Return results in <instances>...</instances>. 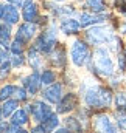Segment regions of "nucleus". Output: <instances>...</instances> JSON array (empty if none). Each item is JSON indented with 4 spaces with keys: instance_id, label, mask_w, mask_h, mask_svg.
I'll return each instance as SVG.
<instances>
[{
    "instance_id": "nucleus-13",
    "label": "nucleus",
    "mask_w": 126,
    "mask_h": 133,
    "mask_svg": "<svg viewBox=\"0 0 126 133\" xmlns=\"http://www.w3.org/2000/svg\"><path fill=\"white\" fill-rule=\"evenodd\" d=\"M101 22H103V17L92 16V14H87V12H83V14L79 16V23H81V26H89V25L101 23Z\"/></svg>"
},
{
    "instance_id": "nucleus-22",
    "label": "nucleus",
    "mask_w": 126,
    "mask_h": 133,
    "mask_svg": "<svg viewBox=\"0 0 126 133\" xmlns=\"http://www.w3.org/2000/svg\"><path fill=\"white\" fill-rule=\"evenodd\" d=\"M115 105L118 110L126 111V93H118L115 96Z\"/></svg>"
},
{
    "instance_id": "nucleus-36",
    "label": "nucleus",
    "mask_w": 126,
    "mask_h": 133,
    "mask_svg": "<svg viewBox=\"0 0 126 133\" xmlns=\"http://www.w3.org/2000/svg\"><path fill=\"white\" fill-rule=\"evenodd\" d=\"M3 12H5V6L0 3V17H3Z\"/></svg>"
},
{
    "instance_id": "nucleus-41",
    "label": "nucleus",
    "mask_w": 126,
    "mask_h": 133,
    "mask_svg": "<svg viewBox=\"0 0 126 133\" xmlns=\"http://www.w3.org/2000/svg\"><path fill=\"white\" fill-rule=\"evenodd\" d=\"M2 115H3V113H0V116H2Z\"/></svg>"
},
{
    "instance_id": "nucleus-34",
    "label": "nucleus",
    "mask_w": 126,
    "mask_h": 133,
    "mask_svg": "<svg viewBox=\"0 0 126 133\" xmlns=\"http://www.w3.org/2000/svg\"><path fill=\"white\" fill-rule=\"evenodd\" d=\"M6 130H8V124H5V122H0V132L5 133Z\"/></svg>"
},
{
    "instance_id": "nucleus-25",
    "label": "nucleus",
    "mask_w": 126,
    "mask_h": 133,
    "mask_svg": "<svg viewBox=\"0 0 126 133\" xmlns=\"http://www.w3.org/2000/svg\"><path fill=\"white\" fill-rule=\"evenodd\" d=\"M67 127H68V130H73L75 133H81V127L76 124L75 118H68L67 119Z\"/></svg>"
},
{
    "instance_id": "nucleus-2",
    "label": "nucleus",
    "mask_w": 126,
    "mask_h": 133,
    "mask_svg": "<svg viewBox=\"0 0 126 133\" xmlns=\"http://www.w3.org/2000/svg\"><path fill=\"white\" fill-rule=\"evenodd\" d=\"M95 68L101 76H112L114 73V62L106 48H96L94 53Z\"/></svg>"
},
{
    "instance_id": "nucleus-18",
    "label": "nucleus",
    "mask_w": 126,
    "mask_h": 133,
    "mask_svg": "<svg viewBox=\"0 0 126 133\" xmlns=\"http://www.w3.org/2000/svg\"><path fill=\"white\" fill-rule=\"evenodd\" d=\"M58 125H59V119H58L56 115H50V116L44 121V127H45L47 130H55Z\"/></svg>"
},
{
    "instance_id": "nucleus-15",
    "label": "nucleus",
    "mask_w": 126,
    "mask_h": 133,
    "mask_svg": "<svg viewBox=\"0 0 126 133\" xmlns=\"http://www.w3.org/2000/svg\"><path fill=\"white\" fill-rule=\"evenodd\" d=\"M28 122V116L25 110H16L13 115V124L14 125H24Z\"/></svg>"
},
{
    "instance_id": "nucleus-30",
    "label": "nucleus",
    "mask_w": 126,
    "mask_h": 133,
    "mask_svg": "<svg viewBox=\"0 0 126 133\" xmlns=\"http://www.w3.org/2000/svg\"><path fill=\"white\" fill-rule=\"evenodd\" d=\"M24 64V57L20 56V54H16V57H14V61H13V65L14 66H20Z\"/></svg>"
},
{
    "instance_id": "nucleus-24",
    "label": "nucleus",
    "mask_w": 126,
    "mask_h": 133,
    "mask_svg": "<svg viewBox=\"0 0 126 133\" xmlns=\"http://www.w3.org/2000/svg\"><path fill=\"white\" fill-rule=\"evenodd\" d=\"M87 5L94 9L95 12H100L104 9V5H103V0H87Z\"/></svg>"
},
{
    "instance_id": "nucleus-31",
    "label": "nucleus",
    "mask_w": 126,
    "mask_h": 133,
    "mask_svg": "<svg viewBox=\"0 0 126 133\" xmlns=\"http://www.w3.org/2000/svg\"><path fill=\"white\" fill-rule=\"evenodd\" d=\"M31 133H47V129L44 127V124H42V125H36L31 130Z\"/></svg>"
},
{
    "instance_id": "nucleus-20",
    "label": "nucleus",
    "mask_w": 126,
    "mask_h": 133,
    "mask_svg": "<svg viewBox=\"0 0 126 133\" xmlns=\"http://www.w3.org/2000/svg\"><path fill=\"white\" fill-rule=\"evenodd\" d=\"M28 57H30V64H31L33 68H39V66H41L42 61H41V57H39V54H37L36 50H31V51L28 53Z\"/></svg>"
},
{
    "instance_id": "nucleus-9",
    "label": "nucleus",
    "mask_w": 126,
    "mask_h": 133,
    "mask_svg": "<svg viewBox=\"0 0 126 133\" xmlns=\"http://www.w3.org/2000/svg\"><path fill=\"white\" fill-rule=\"evenodd\" d=\"M61 91H62V88L59 84H51L48 88L44 90V98L51 104H56L61 101Z\"/></svg>"
},
{
    "instance_id": "nucleus-8",
    "label": "nucleus",
    "mask_w": 126,
    "mask_h": 133,
    "mask_svg": "<svg viewBox=\"0 0 126 133\" xmlns=\"http://www.w3.org/2000/svg\"><path fill=\"white\" fill-rule=\"evenodd\" d=\"M34 33H36V25H33L31 22H27V23L19 26V30H17V40L19 42H27V40H30L34 36Z\"/></svg>"
},
{
    "instance_id": "nucleus-16",
    "label": "nucleus",
    "mask_w": 126,
    "mask_h": 133,
    "mask_svg": "<svg viewBox=\"0 0 126 133\" xmlns=\"http://www.w3.org/2000/svg\"><path fill=\"white\" fill-rule=\"evenodd\" d=\"M24 19L27 20V22H33L34 19H36V16H37V9H36V6L33 5V3H27L25 5V8H24Z\"/></svg>"
},
{
    "instance_id": "nucleus-5",
    "label": "nucleus",
    "mask_w": 126,
    "mask_h": 133,
    "mask_svg": "<svg viewBox=\"0 0 126 133\" xmlns=\"http://www.w3.org/2000/svg\"><path fill=\"white\" fill-rule=\"evenodd\" d=\"M94 127L98 133H118L117 132V127L111 121V118L106 116V115L95 116L94 118Z\"/></svg>"
},
{
    "instance_id": "nucleus-27",
    "label": "nucleus",
    "mask_w": 126,
    "mask_h": 133,
    "mask_svg": "<svg viewBox=\"0 0 126 133\" xmlns=\"http://www.w3.org/2000/svg\"><path fill=\"white\" fill-rule=\"evenodd\" d=\"M14 96H16L19 101H24L25 98H27V91H25L24 88H16V91H14Z\"/></svg>"
},
{
    "instance_id": "nucleus-38",
    "label": "nucleus",
    "mask_w": 126,
    "mask_h": 133,
    "mask_svg": "<svg viewBox=\"0 0 126 133\" xmlns=\"http://www.w3.org/2000/svg\"><path fill=\"white\" fill-rule=\"evenodd\" d=\"M55 133H68L67 130H58V132H55Z\"/></svg>"
},
{
    "instance_id": "nucleus-10",
    "label": "nucleus",
    "mask_w": 126,
    "mask_h": 133,
    "mask_svg": "<svg viewBox=\"0 0 126 133\" xmlns=\"http://www.w3.org/2000/svg\"><path fill=\"white\" fill-rule=\"evenodd\" d=\"M3 19H5V22H8L9 25L17 23V22H19V11L16 9V6L6 5V6H5V12H3Z\"/></svg>"
},
{
    "instance_id": "nucleus-4",
    "label": "nucleus",
    "mask_w": 126,
    "mask_h": 133,
    "mask_svg": "<svg viewBox=\"0 0 126 133\" xmlns=\"http://www.w3.org/2000/svg\"><path fill=\"white\" fill-rule=\"evenodd\" d=\"M70 57H72V62L76 66H83L86 64V61L89 59L87 46L81 40H75L72 43V48H70Z\"/></svg>"
},
{
    "instance_id": "nucleus-39",
    "label": "nucleus",
    "mask_w": 126,
    "mask_h": 133,
    "mask_svg": "<svg viewBox=\"0 0 126 133\" xmlns=\"http://www.w3.org/2000/svg\"><path fill=\"white\" fill-rule=\"evenodd\" d=\"M56 2H64V0H56Z\"/></svg>"
},
{
    "instance_id": "nucleus-33",
    "label": "nucleus",
    "mask_w": 126,
    "mask_h": 133,
    "mask_svg": "<svg viewBox=\"0 0 126 133\" xmlns=\"http://www.w3.org/2000/svg\"><path fill=\"white\" fill-rule=\"evenodd\" d=\"M6 57H8V54H6V51H5V50H2V51H0V64H3V62H6Z\"/></svg>"
},
{
    "instance_id": "nucleus-37",
    "label": "nucleus",
    "mask_w": 126,
    "mask_h": 133,
    "mask_svg": "<svg viewBox=\"0 0 126 133\" xmlns=\"http://www.w3.org/2000/svg\"><path fill=\"white\" fill-rule=\"evenodd\" d=\"M122 33H123V34H126V20H125V25L122 26Z\"/></svg>"
},
{
    "instance_id": "nucleus-21",
    "label": "nucleus",
    "mask_w": 126,
    "mask_h": 133,
    "mask_svg": "<svg viewBox=\"0 0 126 133\" xmlns=\"http://www.w3.org/2000/svg\"><path fill=\"white\" fill-rule=\"evenodd\" d=\"M16 91V87L14 85H5L2 90H0V99H8L9 96H13Z\"/></svg>"
},
{
    "instance_id": "nucleus-35",
    "label": "nucleus",
    "mask_w": 126,
    "mask_h": 133,
    "mask_svg": "<svg viewBox=\"0 0 126 133\" xmlns=\"http://www.w3.org/2000/svg\"><path fill=\"white\" fill-rule=\"evenodd\" d=\"M8 2H11V3H13V5H16V6L24 5V2H22V0H8Z\"/></svg>"
},
{
    "instance_id": "nucleus-3",
    "label": "nucleus",
    "mask_w": 126,
    "mask_h": 133,
    "mask_svg": "<svg viewBox=\"0 0 126 133\" xmlns=\"http://www.w3.org/2000/svg\"><path fill=\"white\" fill-rule=\"evenodd\" d=\"M87 40L90 42V43H94V45H103V43H111L115 37H114V34L112 31L109 30V28H106V26H94V28H90L87 33Z\"/></svg>"
},
{
    "instance_id": "nucleus-6",
    "label": "nucleus",
    "mask_w": 126,
    "mask_h": 133,
    "mask_svg": "<svg viewBox=\"0 0 126 133\" xmlns=\"http://www.w3.org/2000/svg\"><path fill=\"white\" fill-rule=\"evenodd\" d=\"M28 110L31 111L33 118L36 122H41V121H45L50 115H51V110L47 104L44 102H34L33 105H28Z\"/></svg>"
},
{
    "instance_id": "nucleus-29",
    "label": "nucleus",
    "mask_w": 126,
    "mask_h": 133,
    "mask_svg": "<svg viewBox=\"0 0 126 133\" xmlns=\"http://www.w3.org/2000/svg\"><path fill=\"white\" fill-rule=\"evenodd\" d=\"M8 71H9V64H8V62H3L2 66H0V76L8 74Z\"/></svg>"
},
{
    "instance_id": "nucleus-28",
    "label": "nucleus",
    "mask_w": 126,
    "mask_h": 133,
    "mask_svg": "<svg viewBox=\"0 0 126 133\" xmlns=\"http://www.w3.org/2000/svg\"><path fill=\"white\" fill-rule=\"evenodd\" d=\"M117 124H118L120 129L126 130V115H118L117 116Z\"/></svg>"
},
{
    "instance_id": "nucleus-23",
    "label": "nucleus",
    "mask_w": 126,
    "mask_h": 133,
    "mask_svg": "<svg viewBox=\"0 0 126 133\" xmlns=\"http://www.w3.org/2000/svg\"><path fill=\"white\" fill-rule=\"evenodd\" d=\"M41 81H42L44 85H50L51 82H55V74H53V71H50V70L44 71L42 76H41Z\"/></svg>"
},
{
    "instance_id": "nucleus-11",
    "label": "nucleus",
    "mask_w": 126,
    "mask_h": 133,
    "mask_svg": "<svg viewBox=\"0 0 126 133\" xmlns=\"http://www.w3.org/2000/svg\"><path fill=\"white\" fill-rule=\"evenodd\" d=\"M81 28V23L75 19H64L61 23V31L65 34H73Z\"/></svg>"
},
{
    "instance_id": "nucleus-40",
    "label": "nucleus",
    "mask_w": 126,
    "mask_h": 133,
    "mask_svg": "<svg viewBox=\"0 0 126 133\" xmlns=\"http://www.w3.org/2000/svg\"><path fill=\"white\" fill-rule=\"evenodd\" d=\"M22 133H28V132H22Z\"/></svg>"
},
{
    "instance_id": "nucleus-19",
    "label": "nucleus",
    "mask_w": 126,
    "mask_h": 133,
    "mask_svg": "<svg viewBox=\"0 0 126 133\" xmlns=\"http://www.w3.org/2000/svg\"><path fill=\"white\" fill-rule=\"evenodd\" d=\"M0 45L6 48L9 45V26H2L0 28Z\"/></svg>"
},
{
    "instance_id": "nucleus-14",
    "label": "nucleus",
    "mask_w": 126,
    "mask_h": 133,
    "mask_svg": "<svg viewBox=\"0 0 126 133\" xmlns=\"http://www.w3.org/2000/svg\"><path fill=\"white\" fill-rule=\"evenodd\" d=\"M73 107H75V96H73V95H67L62 101H59L58 111H59V113H65V111L72 110Z\"/></svg>"
},
{
    "instance_id": "nucleus-26",
    "label": "nucleus",
    "mask_w": 126,
    "mask_h": 133,
    "mask_svg": "<svg viewBox=\"0 0 126 133\" xmlns=\"http://www.w3.org/2000/svg\"><path fill=\"white\" fill-rule=\"evenodd\" d=\"M11 50H13V53L14 54H20L22 53V42H19L17 39L11 43Z\"/></svg>"
},
{
    "instance_id": "nucleus-12",
    "label": "nucleus",
    "mask_w": 126,
    "mask_h": 133,
    "mask_svg": "<svg viewBox=\"0 0 126 133\" xmlns=\"http://www.w3.org/2000/svg\"><path fill=\"white\" fill-rule=\"evenodd\" d=\"M39 84H42V81H41V77H39L37 73H33L30 77L25 79V87H27V91H28L30 95H34V93L37 91Z\"/></svg>"
},
{
    "instance_id": "nucleus-17",
    "label": "nucleus",
    "mask_w": 126,
    "mask_h": 133,
    "mask_svg": "<svg viewBox=\"0 0 126 133\" xmlns=\"http://www.w3.org/2000/svg\"><path fill=\"white\" fill-rule=\"evenodd\" d=\"M16 108H17V101L6 99L5 104L2 105V113H3V116H9L13 111H16Z\"/></svg>"
},
{
    "instance_id": "nucleus-32",
    "label": "nucleus",
    "mask_w": 126,
    "mask_h": 133,
    "mask_svg": "<svg viewBox=\"0 0 126 133\" xmlns=\"http://www.w3.org/2000/svg\"><path fill=\"white\" fill-rule=\"evenodd\" d=\"M22 132H24V130H20V129H19V125H16V127H11V129H8L5 133H22Z\"/></svg>"
},
{
    "instance_id": "nucleus-1",
    "label": "nucleus",
    "mask_w": 126,
    "mask_h": 133,
    "mask_svg": "<svg viewBox=\"0 0 126 133\" xmlns=\"http://www.w3.org/2000/svg\"><path fill=\"white\" fill-rule=\"evenodd\" d=\"M86 104L95 107V108H104L109 107L112 104V95L109 90L103 88V87H92L86 91Z\"/></svg>"
},
{
    "instance_id": "nucleus-7",
    "label": "nucleus",
    "mask_w": 126,
    "mask_h": 133,
    "mask_svg": "<svg viewBox=\"0 0 126 133\" xmlns=\"http://www.w3.org/2000/svg\"><path fill=\"white\" fill-rule=\"evenodd\" d=\"M55 43H56V31L55 30H48L47 33H44L37 39V48L44 53H48Z\"/></svg>"
}]
</instances>
